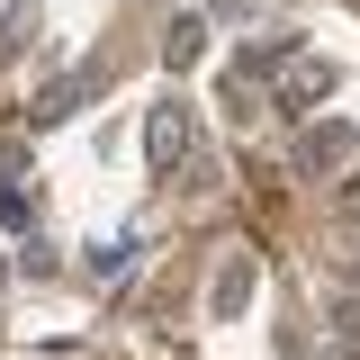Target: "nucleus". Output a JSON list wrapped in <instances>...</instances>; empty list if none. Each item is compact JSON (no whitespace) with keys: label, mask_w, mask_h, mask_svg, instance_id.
Here are the masks:
<instances>
[{"label":"nucleus","mask_w":360,"mask_h":360,"mask_svg":"<svg viewBox=\"0 0 360 360\" xmlns=\"http://www.w3.org/2000/svg\"><path fill=\"white\" fill-rule=\"evenodd\" d=\"M324 90H333V72H324V63H297V72H288V90H279V108H315Z\"/></svg>","instance_id":"4"},{"label":"nucleus","mask_w":360,"mask_h":360,"mask_svg":"<svg viewBox=\"0 0 360 360\" xmlns=\"http://www.w3.org/2000/svg\"><path fill=\"white\" fill-rule=\"evenodd\" d=\"M198 54H207V18H172V37H162V63H172V72H189Z\"/></svg>","instance_id":"3"},{"label":"nucleus","mask_w":360,"mask_h":360,"mask_svg":"<svg viewBox=\"0 0 360 360\" xmlns=\"http://www.w3.org/2000/svg\"><path fill=\"white\" fill-rule=\"evenodd\" d=\"M27 37H37V9H9V18H0V54H18Z\"/></svg>","instance_id":"6"},{"label":"nucleus","mask_w":360,"mask_h":360,"mask_svg":"<svg viewBox=\"0 0 360 360\" xmlns=\"http://www.w3.org/2000/svg\"><path fill=\"white\" fill-rule=\"evenodd\" d=\"M189 144H198V117L189 108H153V127H144V153H153V172H172V162H189Z\"/></svg>","instance_id":"1"},{"label":"nucleus","mask_w":360,"mask_h":360,"mask_svg":"<svg viewBox=\"0 0 360 360\" xmlns=\"http://www.w3.org/2000/svg\"><path fill=\"white\" fill-rule=\"evenodd\" d=\"M217 9H225V18H243V9H252V0H217Z\"/></svg>","instance_id":"7"},{"label":"nucleus","mask_w":360,"mask_h":360,"mask_svg":"<svg viewBox=\"0 0 360 360\" xmlns=\"http://www.w3.org/2000/svg\"><path fill=\"white\" fill-rule=\"evenodd\" d=\"M90 270H99V279H127V270H135V243H99Z\"/></svg>","instance_id":"5"},{"label":"nucleus","mask_w":360,"mask_h":360,"mask_svg":"<svg viewBox=\"0 0 360 360\" xmlns=\"http://www.w3.org/2000/svg\"><path fill=\"white\" fill-rule=\"evenodd\" d=\"M333 162H360V135L352 127H315L307 135V172H333Z\"/></svg>","instance_id":"2"},{"label":"nucleus","mask_w":360,"mask_h":360,"mask_svg":"<svg viewBox=\"0 0 360 360\" xmlns=\"http://www.w3.org/2000/svg\"><path fill=\"white\" fill-rule=\"evenodd\" d=\"M333 360H360V342H342V352H333Z\"/></svg>","instance_id":"8"}]
</instances>
